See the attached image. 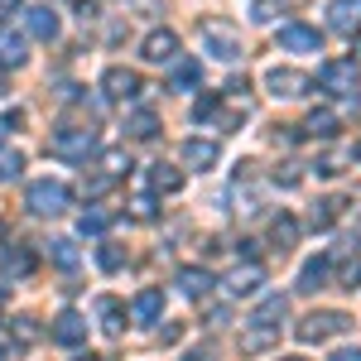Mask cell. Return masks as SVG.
<instances>
[{"mask_svg":"<svg viewBox=\"0 0 361 361\" xmlns=\"http://www.w3.org/2000/svg\"><path fill=\"white\" fill-rule=\"evenodd\" d=\"M0 140H5V126H0Z\"/></svg>","mask_w":361,"mask_h":361,"instance_id":"52","label":"cell"},{"mask_svg":"<svg viewBox=\"0 0 361 361\" xmlns=\"http://www.w3.org/2000/svg\"><path fill=\"white\" fill-rule=\"evenodd\" d=\"M97 313H102V328H106L111 337L126 328V308H121V299H102V304H97Z\"/></svg>","mask_w":361,"mask_h":361,"instance_id":"26","label":"cell"},{"mask_svg":"<svg viewBox=\"0 0 361 361\" xmlns=\"http://www.w3.org/2000/svg\"><path fill=\"white\" fill-rule=\"evenodd\" d=\"M265 87H270L275 97H308V92H313V78L299 73V68H270V73H265Z\"/></svg>","mask_w":361,"mask_h":361,"instance_id":"8","label":"cell"},{"mask_svg":"<svg viewBox=\"0 0 361 361\" xmlns=\"http://www.w3.org/2000/svg\"><path fill=\"white\" fill-rule=\"evenodd\" d=\"M260 284H265V265L246 260V265H236V270L226 275V294H231V299H250V294H260Z\"/></svg>","mask_w":361,"mask_h":361,"instance_id":"10","label":"cell"},{"mask_svg":"<svg viewBox=\"0 0 361 361\" xmlns=\"http://www.w3.org/2000/svg\"><path fill=\"white\" fill-rule=\"evenodd\" d=\"M111 183H116L111 173H92V178H82V197H102Z\"/></svg>","mask_w":361,"mask_h":361,"instance_id":"38","label":"cell"},{"mask_svg":"<svg viewBox=\"0 0 361 361\" xmlns=\"http://www.w3.org/2000/svg\"><path fill=\"white\" fill-rule=\"evenodd\" d=\"M25 173V154L20 149H10V154H0V178L10 183V178H20Z\"/></svg>","mask_w":361,"mask_h":361,"instance_id":"36","label":"cell"},{"mask_svg":"<svg viewBox=\"0 0 361 361\" xmlns=\"http://www.w3.org/2000/svg\"><path fill=\"white\" fill-rule=\"evenodd\" d=\"M352 246H361V217H357V226H352Z\"/></svg>","mask_w":361,"mask_h":361,"instance_id":"46","label":"cell"},{"mask_svg":"<svg viewBox=\"0 0 361 361\" xmlns=\"http://www.w3.org/2000/svg\"><path fill=\"white\" fill-rule=\"evenodd\" d=\"M352 154H357V164H361V140H357V149H352Z\"/></svg>","mask_w":361,"mask_h":361,"instance_id":"48","label":"cell"},{"mask_svg":"<svg viewBox=\"0 0 361 361\" xmlns=\"http://www.w3.org/2000/svg\"><path fill=\"white\" fill-rule=\"evenodd\" d=\"M92 149H97V130H87V126H58L49 135V154L68 159V164H82Z\"/></svg>","mask_w":361,"mask_h":361,"instance_id":"3","label":"cell"},{"mask_svg":"<svg viewBox=\"0 0 361 361\" xmlns=\"http://www.w3.org/2000/svg\"><path fill=\"white\" fill-rule=\"evenodd\" d=\"M154 135H159V116H154V111L126 116V140H154Z\"/></svg>","mask_w":361,"mask_h":361,"instance_id":"22","label":"cell"},{"mask_svg":"<svg viewBox=\"0 0 361 361\" xmlns=\"http://www.w3.org/2000/svg\"><path fill=\"white\" fill-rule=\"evenodd\" d=\"M106 222H111L106 212H82V222H78V231H82V236H102V231H106Z\"/></svg>","mask_w":361,"mask_h":361,"instance_id":"37","label":"cell"},{"mask_svg":"<svg viewBox=\"0 0 361 361\" xmlns=\"http://www.w3.org/2000/svg\"><path fill=\"white\" fill-rule=\"evenodd\" d=\"M333 275V255H313L304 270H299V294H318Z\"/></svg>","mask_w":361,"mask_h":361,"instance_id":"17","label":"cell"},{"mask_svg":"<svg viewBox=\"0 0 361 361\" xmlns=\"http://www.w3.org/2000/svg\"><path fill=\"white\" fill-rule=\"evenodd\" d=\"M102 92H106L111 102H130V97L145 92V78H140L135 68H106V73H102Z\"/></svg>","mask_w":361,"mask_h":361,"instance_id":"7","label":"cell"},{"mask_svg":"<svg viewBox=\"0 0 361 361\" xmlns=\"http://www.w3.org/2000/svg\"><path fill=\"white\" fill-rule=\"evenodd\" d=\"M279 15H284V0H250V20L255 25H270Z\"/></svg>","mask_w":361,"mask_h":361,"instance_id":"29","label":"cell"},{"mask_svg":"<svg viewBox=\"0 0 361 361\" xmlns=\"http://www.w3.org/2000/svg\"><path fill=\"white\" fill-rule=\"evenodd\" d=\"M0 361H5V347H0Z\"/></svg>","mask_w":361,"mask_h":361,"instance_id":"51","label":"cell"},{"mask_svg":"<svg viewBox=\"0 0 361 361\" xmlns=\"http://www.w3.org/2000/svg\"><path fill=\"white\" fill-rule=\"evenodd\" d=\"M197 44H202V54H212L217 63H236V58L246 54L241 49V29L231 25V20H197Z\"/></svg>","mask_w":361,"mask_h":361,"instance_id":"1","label":"cell"},{"mask_svg":"<svg viewBox=\"0 0 361 361\" xmlns=\"http://www.w3.org/2000/svg\"><path fill=\"white\" fill-rule=\"evenodd\" d=\"M10 337H15L20 347H34V342H39V323H34L29 313H20V318H10Z\"/></svg>","mask_w":361,"mask_h":361,"instance_id":"27","label":"cell"},{"mask_svg":"<svg viewBox=\"0 0 361 361\" xmlns=\"http://www.w3.org/2000/svg\"><path fill=\"white\" fill-rule=\"evenodd\" d=\"M149 183H154L159 193H178V188H183V173L169 169V164H149Z\"/></svg>","mask_w":361,"mask_h":361,"instance_id":"24","label":"cell"},{"mask_svg":"<svg viewBox=\"0 0 361 361\" xmlns=\"http://www.w3.org/2000/svg\"><path fill=\"white\" fill-rule=\"evenodd\" d=\"M5 92H10V78H5V68H0V97H5Z\"/></svg>","mask_w":361,"mask_h":361,"instance_id":"47","label":"cell"},{"mask_svg":"<svg viewBox=\"0 0 361 361\" xmlns=\"http://www.w3.org/2000/svg\"><path fill=\"white\" fill-rule=\"evenodd\" d=\"M299 178H304V173H299V164H279L275 169V183H284V188H294Z\"/></svg>","mask_w":361,"mask_h":361,"instance_id":"39","label":"cell"},{"mask_svg":"<svg viewBox=\"0 0 361 361\" xmlns=\"http://www.w3.org/2000/svg\"><path fill=\"white\" fill-rule=\"evenodd\" d=\"M270 246L284 255V250L299 246V217H289V212H279L275 222H270Z\"/></svg>","mask_w":361,"mask_h":361,"instance_id":"19","label":"cell"},{"mask_svg":"<svg viewBox=\"0 0 361 361\" xmlns=\"http://www.w3.org/2000/svg\"><path fill=\"white\" fill-rule=\"evenodd\" d=\"M49 337H54L58 347H82L87 342V318L82 313H58L54 328H49Z\"/></svg>","mask_w":361,"mask_h":361,"instance_id":"12","label":"cell"},{"mask_svg":"<svg viewBox=\"0 0 361 361\" xmlns=\"http://www.w3.org/2000/svg\"><path fill=\"white\" fill-rule=\"evenodd\" d=\"M159 337H164V342H178V337H183V323H169V328H164Z\"/></svg>","mask_w":361,"mask_h":361,"instance_id":"43","label":"cell"},{"mask_svg":"<svg viewBox=\"0 0 361 361\" xmlns=\"http://www.w3.org/2000/svg\"><path fill=\"white\" fill-rule=\"evenodd\" d=\"M270 347H279V323H255V318H250L246 328H241V352H246V357H260V352H270Z\"/></svg>","mask_w":361,"mask_h":361,"instance_id":"11","label":"cell"},{"mask_svg":"<svg viewBox=\"0 0 361 361\" xmlns=\"http://www.w3.org/2000/svg\"><path fill=\"white\" fill-rule=\"evenodd\" d=\"M357 284H361V265H357V260H352V265L342 270V289H357Z\"/></svg>","mask_w":361,"mask_h":361,"instance_id":"40","label":"cell"},{"mask_svg":"<svg viewBox=\"0 0 361 361\" xmlns=\"http://www.w3.org/2000/svg\"><path fill=\"white\" fill-rule=\"evenodd\" d=\"M279 361H308V357H279Z\"/></svg>","mask_w":361,"mask_h":361,"instance_id":"49","label":"cell"},{"mask_svg":"<svg viewBox=\"0 0 361 361\" xmlns=\"http://www.w3.org/2000/svg\"><path fill=\"white\" fill-rule=\"evenodd\" d=\"M164 313V289H140L135 294V318L140 323H154Z\"/></svg>","mask_w":361,"mask_h":361,"instance_id":"23","label":"cell"},{"mask_svg":"<svg viewBox=\"0 0 361 361\" xmlns=\"http://www.w3.org/2000/svg\"><path fill=\"white\" fill-rule=\"evenodd\" d=\"M333 361H361V347H342V352H333Z\"/></svg>","mask_w":361,"mask_h":361,"instance_id":"42","label":"cell"},{"mask_svg":"<svg viewBox=\"0 0 361 361\" xmlns=\"http://www.w3.org/2000/svg\"><path fill=\"white\" fill-rule=\"evenodd\" d=\"M183 164L197 169V173H207V169H217V159H222V149H217V140H183Z\"/></svg>","mask_w":361,"mask_h":361,"instance_id":"13","label":"cell"},{"mask_svg":"<svg viewBox=\"0 0 361 361\" xmlns=\"http://www.w3.org/2000/svg\"><path fill=\"white\" fill-rule=\"evenodd\" d=\"M178 289H183L188 299H207V289H212V275H207L202 265H183V270H178Z\"/></svg>","mask_w":361,"mask_h":361,"instance_id":"21","label":"cell"},{"mask_svg":"<svg viewBox=\"0 0 361 361\" xmlns=\"http://www.w3.org/2000/svg\"><path fill=\"white\" fill-rule=\"evenodd\" d=\"M49 255H54V265H63V270L78 265V246L73 241H49Z\"/></svg>","mask_w":361,"mask_h":361,"instance_id":"32","label":"cell"},{"mask_svg":"<svg viewBox=\"0 0 361 361\" xmlns=\"http://www.w3.org/2000/svg\"><path fill=\"white\" fill-rule=\"evenodd\" d=\"M130 217H135V222H154V217H159V207H154V197H149V193L130 197Z\"/></svg>","mask_w":361,"mask_h":361,"instance_id":"34","label":"cell"},{"mask_svg":"<svg viewBox=\"0 0 361 361\" xmlns=\"http://www.w3.org/2000/svg\"><path fill=\"white\" fill-rule=\"evenodd\" d=\"M25 34H15V29H0V68H25Z\"/></svg>","mask_w":361,"mask_h":361,"instance_id":"20","label":"cell"},{"mask_svg":"<svg viewBox=\"0 0 361 361\" xmlns=\"http://www.w3.org/2000/svg\"><path fill=\"white\" fill-rule=\"evenodd\" d=\"M347 328H352V318H347V313H337V308H318V313H308L304 323L294 328V337L313 347V342H328V337L347 333Z\"/></svg>","mask_w":361,"mask_h":361,"instance_id":"4","label":"cell"},{"mask_svg":"<svg viewBox=\"0 0 361 361\" xmlns=\"http://www.w3.org/2000/svg\"><path fill=\"white\" fill-rule=\"evenodd\" d=\"M318 82L328 87V92H337V97H357L361 73H357L352 58H337V63H323V68H318Z\"/></svg>","mask_w":361,"mask_h":361,"instance_id":"6","label":"cell"},{"mask_svg":"<svg viewBox=\"0 0 361 361\" xmlns=\"http://www.w3.org/2000/svg\"><path fill=\"white\" fill-rule=\"evenodd\" d=\"M73 361H97V357H73Z\"/></svg>","mask_w":361,"mask_h":361,"instance_id":"50","label":"cell"},{"mask_svg":"<svg viewBox=\"0 0 361 361\" xmlns=\"http://www.w3.org/2000/svg\"><path fill=\"white\" fill-rule=\"evenodd\" d=\"M15 10H20V0H0V20H10Z\"/></svg>","mask_w":361,"mask_h":361,"instance_id":"44","label":"cell"},{"mask_svg":"<svg viewBox=\"0 0 361 361\" xmlns=\"http://www.w3.org/2000/svg\"><path fill=\"white\" fill-rule=\"evenodd\" d=\"M68 202H73V193L58 178H34L29 193H25V207L34 217H58V212H68Z\"/></svg>","mask_w":361,"mask_h":361,"instance_id":"2","label":"cell"},{"mask_svg":"<svg viewBox=\"0 0 361 361\" xmlns=\"http://www.w3.org/2000/svg\"><path fill=\"white\" fill-rule=\"evenodd\" d=\"M25 29L34 34V39L49 44V39H58V15L49 10V5H29V10H25Z\"/></svg>","mask_w":361,"mask_h":361,"instance_id":"18","label":"cell"},{"mask_svg":"<svg viewBox=\"0 0 361 361\" xmlns=\"http://www.w3.org/2000/svg\"><path fill=\"white\" fill-rule=\"evenodd\" d=\"M202 82V63H173V87L178 92H193Z\"/></svg>","mask_w":361,"mask_h":361,"instance_id":"28","label":"cell"},{"mask_svg":"<svg viewBox=\"0 0 361 361\" xmlns=\"http://www.w3.org/2000/svg\"><path fill=\"white\" fill-rule=\"evenodd\" d=\"M352 63H361V39H352Z\"/></svg>","mask_w":361,"mask_h":361,"instance_id":"45","label":"cell"},{"mask_svg":"<svg viewBox=\"0 0 361 361\" xmlns=\"http://www.w3.org/2000/svg\"><path fill=\"white\" fill-rule=\"evenodd\" d=\"M140 54H145V63H178V34L173 29H149Z\"/></svg>","mask_w":361,"mask_h":361,"instance_id":"9","label":"cell"},{"mask_svg":"<svg viewBox=\"0 0 361 361\" xmlns=\"http://www.w3.org/2000/svg\"><path fill=\"white\" fill-rule=\"evenodd\" d=\"M275 44L284 49V54H323V34H318V29H308V25H299V20L279 25Z\"/></svg>","mask_w":361,"mask_h":361,"instance_id":"5","label":"cell"},{"mask_svg":"<svg viewBox=\"0 0 361 361\" xmlns=\"http://www.w3.org/2000/svg\"><path fill=\"white\" fill-rule=\"evenodd\" d=\"M337 212H342V197H328V202H318V207L308 212V226H313V231H328V226L337 222Z\"/></svg>","mask_w":361,"mask_h":361,"instance_id":"25","label":"cell"},{"mask_svg":"<svg viewBox=\"0 0 361 361\" xmlns=\"http://www.w3.org/2000/svg\"><path fill=\"white\" fill-rule=\"evenodd\" d=\"M217 111H222V97H217V92H207V97L193 102V121H212Z\"/></svg>","mask_w":361,"mask_h":361,"instance_id":"35","label":"cell"},{"mask_svg":"<svg viewBox=\"0 0 361 361\" xmlns=\"http://www.w3.org/2000/svg\"><path fill=\"white\" fill-rule=\"evenodd\" d=\"M34 265H39V260H34V250H29V246H5V250H0V275H5V279L34 275Z\"/></svg>","mask_w":361,"mask_h":361,"instance_id":"14","label":"cell"},{"mask_svg":"<svg viewBox=\"0 0 361 361\" xmlns=\"http://www.w3.org/2000/svg\"><path fill=\"white\" fill-rule=\"evenodd\" d=\"M126 169H130V154H126V149H102V173L121 178Z\"/></svg>","mask_w":361,"mask_h":361,"instance_id":"31","label":"cell"},{"mask_svg":"<svg viewBox=\"0 0 361 361\" xmlns=\"http://www.w3.org/2000/svg\"><path fill=\"white\" fill-rule=\"evenodd\" d=\"M97 265H102L106 275H116V270L126 265V246H116V241H106V246L97 250Z\"/></svg>","mask_w":361,"mask_h":361,"instance_id":"30","label":"cell"},{"mask_svg":"<svg viewBox=\"0 0 361 361\" xmlns=\"http://www.w3.org/2000/svg\"><path fill=\"white\" fill-rule=\"evenodd\" d=\"M183 361H217V352H212V347H197V352H188Z\"/></svg>","mask_w":361,"mask_h":361,"instance_id":"41","label":"cell"},{"mask_svg":"<svg viewBox=\"0 0 361 361\" xmlns=\"http://www.w3.org/2000/svg\"><path fill=\"white\" fill-rule=\"evenodd\" d=\"M284 313H289V299H284V294H275V299H265V304H260L255 323H275V318H284Z\"/></svg>","mask_w":361,"mask_h":361,"instance_id":"33","label":"cell"},{"mask_svg":"<svg viewBox=\"0 0 361 361\" xmlns=\"http://www.w3.org/2000/svg\"><path fill=\"white\" fill-rule=\"evenodd\" d=\"M337 130H342V116H337L333 106H313V111H308L304 135H313V140H333Z\"/></svg>","mask_w":361,"mask_h":361,"instance_id":"16","label":"cell"},{"mask_svg":"<svg viewBox=\"0 0 361 361\" xmlns=\"http://www.w3.org/2000/svg\"><path fill=\"white\" fill-rule=\"evenodd\" d=\"M328 25L337 34H361V0H333L328 5Z\"/></svg>","mask_w":361,"mask_h":361,"instance_id":"15","label":"cell"}]
</instances>
